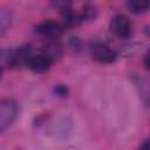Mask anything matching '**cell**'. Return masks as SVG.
<instances>
[{"instance_id":"obj_1","label":"cell","mask_w":150,"mask_h":150,"mask_svg":"<svg viewBox=\"0 0 150 150\" xmlns=\"http://www.w3.org/2000/svg\"><path fill=\"white\" fill-rule=\"evenodd\" d=\"M33 55V49L30 45H22L13 49H2L1 52V67L18 68L21 66H27L28 60Z\"/></svg>"},{"instance_id":"obj_2","label":"cell","mask_w":150,"mask_h":150,"mask_svg":"<svg viewBox=\"0 0 150 150\" xmlns=\"http://www.w3.org/2000/svg\"><path fill=\"white\" fill-rule=\"evenodd\" d=\"M19 105L13 98H2L0 102V130L5 132L16 120Z\"/></svg>"},{"instance_id":"obj_3","label":"cell","mask_w":150,"mask_h":150,"mask_svg":"<svg viewBox=\"0 0 150 150\" xmlns=\"http://www.w3.org/2000/svg\"><path fill=\"white\" fill-rule=\"evenodd\" d=\"M110 32L120 39H129L132 35L134 26L131 20L124 14H116L109 22Z\"/></svg>"},{"instance_id":"obj_4","label":"cell","mask_w":150,"mask_h":150,"mask_svg":"<svg viewBox=\"0 0 150 150\" xmlns=\"http://www.w3.org/2000/svg\"><path fill=\"white\" fill-rule=\"evenodd\" d=\"M64 30V26L55 20H43L38 23L34 28L36 35L46 39L47 41L56 40L59 36L62 35Z\"/></svg>"},{"instance_id":"obj_5","label":"cell","mask_w":150,"mask_h":150,"mask_svg":"<svg viewBox=\"0 0 150 150\" xmlns=\"http://www.w3.org/2000/svg\"><path fill=\"white\" fill-rule=\"evenodd\" d=\"M89 53L93 60L100 63H104V64L112 63L117 59L116 52L103 42H95L94 45H91Z\"/></svg>"},{"instance_id":"obj_6","label":"cell","mask_w":150,"mask_h":150,"mask_svg":"<svg viewBox=\"0 0 150 150\" xmlns=\"http://www.w3.org/2000/svg\"><path fill=\"white\" fill-rule=\"evenodd\" d=\"M53 62L54 61L50 57H48L43 53H39V54H33L30 56V59L28 60L27 67L35 74H45L49 71Z\"/></svg>"},{"instance_id":"obj_7","label":"cell","mask_w":150,"mask_h":150,"mask_svg":"<svg viewBox=\"0 0 150 150\" xmlns=\"http://www.w3.org/2000/svg\"><path fill=\"white\" fill-rule=\"evenodd\" d=\"M41 53H43L45 55L50 57L53 61H55V60H59L62 56L63 48H62L61 43H59L56 40H50V41H47L46 45H43V48H42Z\"/></svg>"},{"instance_id":"obj_8","label":"cell","mask_w":150,"mask_h":150,"mask_svg":"<svg viewBox=\"0 0 150 150\" xmlns=\"http://www.w3.org/2000/svg\"><path fill=\"white\" fill-rule=\"evenodd\" d=\"M127 7L134 14H143L150 9V1H148V0H130L127 2Z\"/></svg>"},{"instance_id":"obj_9","label":"cell","mask_w":150,"mask_h":150,"mask_svg":"<svg viewBox=\"0 0 150 150\" xmlns=\"http://www.w3.org/2000/svg\"><path fill=\"white\" fill-rule=\"evenodd\" d=\"M11 22H12V13L8 9L2 8L0 13V35L1 36H4L6 32L9 29Z\"/></svg>"},{"instance_id":"obj_10","label":"cell","mask_w":150,"mask_h":150,"mask_svg":"<svg viewBox=\"0 0 150 150\" xmlns=\"http://www.w3.org/2000/svg\"><path fill=\"white\" fill-rule=\"evenodd\" d=\"M136 86L139 88V93L142 95V98L145 103H149L150 102V88L149 89H145L148 87H150L149 82L144 79H138V81L136 82Z\"/></svg>"},{"instance_id":"obj_11","label":"cell","mask_w":150,"mask_h":150,"mask_svg":"<svg viewBox=\"0 0 150 150\" xmlns=\"http://www.w3.org/2000/svg\"><path fill=\"white\" fill-rule=\"evenodd\" d=\"M54 93H55V95H56V96L66 97V96H68V93H69V90H68V88H67L66 86H62V84H60V86H56V87L54 88Z\"/></svg>"},{"instance_id":"obj_12","label":"cell","mask_w":150,"mask_h":150,"mask_svg":"<svg viewBox=\"0 0 150 150\" xmlns=\"http://www.w3.org/2000/svg\"><path fill=\"white\" fill-rule=\"evenodd\" d=\"M143 66L148 71H150V48L148 49V52L143 57Z\"/></svg>"},{"instance_id":"obj_13","label":"cell","mask_w":150,"mask_h":150,"mask_svg":"<svg viewBox=\"0 0 150 150\" xmlns=\"http://www.w3.org/2000/svg\"><path fill=\"white\" fill-rule=\"evenodd\" d=\"M138 150H150V138H149V139H145V141L141 144V146H139Z\"/></svg>"}]
</instances>
